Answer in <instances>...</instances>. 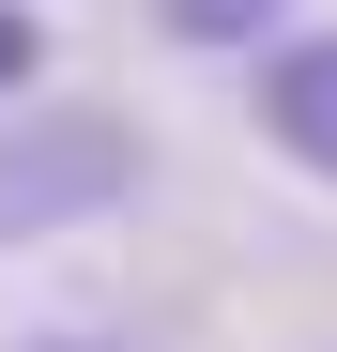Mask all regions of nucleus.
<instances>
[{
    "mask_svg": "<svg viewBox=\"0 0 337 352\" xmlns=\"http://www.w3.org/2000/svg\"><path fill=\"white\" fill-rule=\"evenodd\" d=\"M153 184V138H138V107H0V261L16 245H62V230H107V214H138Z\"/></svg>",
    "mask_w": 337,
    "mask_h": 352,
    "instance_id": "nucleus-1",
    "label": "nucleus"
},
{
    "mask_svg": "<svg viewBox=\"0 0 337 352\" xmlns=\"http://www.w3.org/2000/svg\"><path fill=\"white\" fill-rule=\"evenodd\" d=\"M246 92H261V138L292 153L307 184H337V31H276Z\"/></svg>",
    "mask_w": 337,
    "mask_h": 352,
    "instance_id": "nucleus-2",
    "label": "nucleus"
},
{
    "mask_svg": "<svg viewBox=\"0 0 337 352\" xmlns=\"http://www.w3.org/2000/svg\"><path fill=\"white\" fill-rule=\"evenodd\" d=\"M276 16H292V0H153L168 46H276Z\"/></svg>",
    "mask_w": 337,
    "mask_h": 352,
    "instance_id": "nucleus-3",
    "label": "nucleus"
},
{
    "mask_svg": "<svg viewBox=\"0 0 337 352\" xmlns=\"http://www.w3.org/2000/svg\"><path fill=\"white\" fill-rule=\"evenodd\" d=\"M31 77H46V16H31V0H0V107H16Z\"/></svg>",
    "mask_w": 337,
    "mask_h": 352,
    "instance_id": "nucleus-4",
    "label": "nucleus"
},
{
    "mask_svg": "<svg viewBox=\"0 0 337 352\" xmlns=\"http://www.w3.org/2000/svg\"><path fill=\"white\" fill-rule=\"evenodd\" d=\"M16 352H123V337H16Z\"/></svg>",
    "mask_w": 337,
    "mask_h": 352,
    "instance_id": "nucleus-5",
    "label": "nucleus"
}]
</instances>
